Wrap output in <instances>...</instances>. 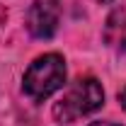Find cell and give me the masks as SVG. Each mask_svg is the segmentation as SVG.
Returning a JSON list of instances; mask_svg holds the SVG:
<instances>
[{"label":"cell","instance_id":"cell-1","mask_svg":"<svg viewBox=\"0 0 126 126\" xmlns=\"http://www.w3.org/2000/svg\"><path fill=\"white\" fill-rule=\"evenodd\" d=\"M104 104V90L94 78H78L68 92L53 104V119L58 124H73Z\"/></svg>","mask_w":126,"mask_h":126},{"label":"cell","instance_id":"cell-2","mask_svg":"<svg viewBox=\"0 0 126 126\" xmlns=\"http://www.w3.org/2000/svg\"><path fill=\"white\" fill-rule=\"evenodd\" d=\"M65 82V61L58 53H44L34 58L29 68L24 70L22 90L34 102H44L53 92H58Z\"/></svg>","mask_w":126,"mask_h":126},{"label":"cell","instance_id":"cell-3","mask_svg":"<svg viewBox=\"0 0 126 126\" xmlns=\"http://www.w3.org/2000/svg\"><path fill=\"white\" fill-rule=\"evenodd\" d=\"M61 2L58 0H34L27 12V27L36 39H51L58 32Z\"/></svg>","mask_w":126,"mask_h":126},{"label":"cell","instance_id":"cell-4","mask_svg":"<svg viewBox=\"0 0 126 126\" xmlns=\"http://www.w3.org/2000/svg\"><path fill=\"white\" fill-rule=\"evenodd\" d=\"M107 41L119 51H126V12H114L107 19Z\"/></svg>","mask_w":126,"mask_h":126},{"label":"cell","instance_id":"cell-5","mask_svg":"<svg viewBox=\"0 0 126 126\" xmlns=\"http://www.w3.org/2000/svg\"><path fill=\"white\" fill-rule=\"evenodd\" d=\"M119 104H121V107H124V111H126V87L119 92Z\"/></svg>","mask_w":126,"mask_h":126},{"label":"cell","instance_id":"cell-6","mask_svg":"<svg viewBox=\"0 0 126 126\" xmlns=\"http://www.w3.org/2000/svg\"><path fill=\"white\" fill-rule=\"evenodd\" d=\"M90 126H119V124H111V121H94V124Z\"/></svg>","mask_w":126,"mask_h":126},{"label":"cell","instance_id":"cell-7","mask_svg":"<svg viewBox=\"0 0 126 126\" xmlns=\"http://www.w3.org/2000/svg\"><path fill=\"white\" fill-rule=\"evenodd\" d=\"M97 2H111V0H97Z\"/></svg>","mask_w":126,"mask_h":126}]
</instances>
